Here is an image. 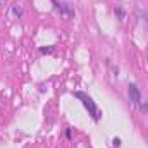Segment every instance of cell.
<instances>
[{
    "label": "cell",
    "instance_id": "cell-1",
    "mask_svg": "<svg viewBox=\"0 0 148 148\" xmlns=\"http://www.w3.org/2000/svg\"><path fill=\"white\" fill-rule=\"evenodd\" d=\"M74 95H76V98H79V100L83 102L84 109L90 112V115L93 117V121H100V117H102V110L97 107V103H95L88 95H84V93H81V91H77V93H74Z\"/></svg>",
    "mask_w": 148,
    "mask_h": 148
},
{
    "label": "cell",
    "instance_id": "cell-2",
    "mask_svg": "<svg viewBox=\"0 0 148 148\" xmlns=\"http://www.w3.org/2000/svg\"><path fill=\"white\" fill-rule=\"evenodd\" d=\"M127 95H129V102L133 103V105H140L141 103V93H140V90H138V86L136 84H129L127 86Z\"/></svg>",
    "mask_w": 148,
    "mask_h": 148
},
{
    "label": "cell",
    "instance_id": "cell-3",
    "mask_svg": "<svg viewBox=\"0 0 148 148\" xmlns=\"http://www.w3.org/2000/svg\"><path fill=\"white\" fill-rule=\"evenodd\" d=\"M53 7H55V10H57L59 14H62L64 17H73L74 16V10L67 5V3H59L57 0H53Z\"/></svg>",
    "mask_w": 148,
    "mask_h": 148
},
{
    "label": "cell",
    "instance_id": "cell-4",
    "mask_svg": "<svg viewBox=\"0 0 148 148\" xmlns=\"http://www.w3.org/2000/svg\"><path fill=\"white\" fill-rule=\"evenodd\" d=\"M12 10H14V14H16L17 17H21V14H23V10H21V7H19V5H14V7H12Z\"/></svg>",
    "mask_w": 148,
    "mask_h": 148
},
{
    "label": "cell",
    "instance_id": "cell-5",
    "mask_svg": "<svg viewBox=\"0 0 148 148\" xmlns=\"http://www.w3.org/2000/svg\"><path fill=\"white\" fill-rule=\"evenodd\" d=\"M115 12H117V16H119V19L122 21V19H124V10H122V9H119V7H115Z\"/></svg>",
    "mask_w": 148,
    "mask_h": 148
},
{
    "label": "cell",
    "instance_id": "cell-6",
    "mask_svg": "<svg viewBox=\"0 0 148 148\" xmlns=\"http://www.w3.org/2000/svg\"><path fill=\"white\" fill-rule=\"evenodd\" d=\"M138 107H140V110H141V112H145V114H148V103H140Z\"/></svg>",
    "mask_w": 148,
    "mask_h": 148
},
{
    "label": "cell",
    "instance_id": "cell-7",
    "mask_svg": "<svg viewBox=\"0 0 148 148\" xmlns=\"http://www.w3.org/2000/svg\"><path fill=\"white\" fill-rule=\"evenodd\" d=\"M52 50H53L52 47H48V48H41V52H43V53H47V52H52Z\"/></svg>",
    "mask_w": 148,
    "mask_h": 148
},
{
    "label": "cell",
    "instance_id": "cell-8",
    "mask_svg": "<svg viewBox=\"0 0 148 148\" xmlns=\"http://www.w3.org/2000/svg\"><path fill=\"white\" fill-rule=\"evenodd\" d=\"M114 145L119 147V145H121V140H119V138H114Z\"/></svg>",
    "mask_w": 148,
    "mask_h": 148
}]
</instances>
